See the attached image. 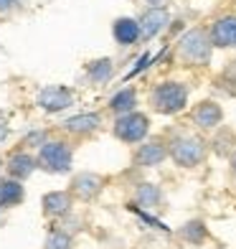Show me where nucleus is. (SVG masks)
I'll list each match as a JSON object with an SVG mask.
<instances>
[{
    "label": "nucleus",
    "instance_id": "aec40b11",
    "mask_svg": "<svg viewBox=\"0 0 236 249\" xmlns=\"http://www.w3.org/2000/svg\"><path fill=\"white\" fill-rule=\"evenodd\" d=\"M234 145H236V130L221 124L216 130V135H213V140H211V153H216L219 158H231V153L236 150Z\"/></svg>",
    "mask_w": 236,
    "mask_h": 249
},
{
    "label": "nucleus",
    "instance_id": "393cba45",
    "mask_svg": "<svg viewBox=\"0 0 236 249\" xmlns=\"http://www.w3.org/2000/svg\"><path fill=\"white\" fill-rule=\"evenodd\" d=\"M16 5H20V0H0V10H13Z\"/></svg>",
    "mask_w": 236,
    "mask_h": 249
},
{
    "label": "nucleus",
    "instance_id": "4468645a",
    "mask_svg": "<svg viewBox=\"0 0 236 249\" xmlns=\"http://www.w3.org/2000/svg\"><path fill=\"white\" fill-rule=\"evenodd\" d=\"M5 171L10 178H16V180H26L31 178L33 173L38 171V158H33L28 150H18L8 158V163H5Z\"/></svg>",
    "mask_w": 236,
    "mask_h": 249
},
{
    "label": "nucleus",
    "instance_id": "cd10ccee",
    "mask_svg": "<svg viewBox=\"0 0 236 249\" xmlns=\"http://www.w3.org/2000/svg\"><path fill=\"white\" fill-rule=\"evenodd\" d=\"M229 171H231V176L236 178V150H234L231 158H229Z\"/></svg>",
    "mask_w": 236,
    "mask_h": 249
},
{
    "label": "nucleus",
    "instance_id": "412c9836",
    "mask_svg": "<svg viewBox=\"0 0 236 249\" xmlns=\"http://www.w3.org/2000/svg\"><path fill=\"white\" fill-rule=\"evenodd\" d=\"M178 236H181L183 242L198 247V244H203V242L208 239V229H206V224L201 221V219H190V221H185V224L181 226Z\"/></svg>",
    "mask_w": 236,
    "mask_h": 249
},
{
    "label": "nucleus",
    "instance_id": "6e6552de",
    "mask_svg": "<svg viewBox=\"0 0 236 249\" xmlns=\"http://www.w3.org/2000/svg\"><path fill=\"white\" fill-rule=\"evenodd\" d=\"M71 105H74V94H71L69 87L51 84V87H43L36 94V107H41L43 112H49V115H56V112H61V109H69Z\"/></svg>",
    "mask_w": 236,
    "mask_h": 249
},
{
    "label": "nucleus",
    "instance_id": "7ed1b4c3",
    "mask_svg": "<svg viewBox=\"0 0 236 249\" xmlns=\"http://www.w3.org/2000/svg\"><path fill=\"white\" fill-rule=\"evenodd\" d=\"M213 41L206 28H190L178 41V56L185 66H208L213 56Z\"/></svg>",
    "mask_w": 236,
    "mask_h": 249
},
{
    "label": "nucleus",
    "instance_id": "1a4fd4ad",
    "mask_svg": "<svg viewBox=\"0 0 236 249\" xmlns=\"http://www.w3.org/2000/svg\"><path fill=\"white\" fill-rule=\"evenodd\" d=\"M216 49H236V13L219 16L208 28Z\"/></svg>",
    "mask_w": 236,
    "mask_h": 249
},
{
    "label": "nucleus",
    "instance_id": "4be33fe9",
    "mask_svg": "<svg viewBox=\"0 0 236 249\" xmlns=\"http://www.w3.org/2000/svg\"><path fill=\"white\" fill-rule=\"evenodd\" d=\"M43 249H74L71 231H66V229H51L49 236H46Z\"/></svg>",
    "mask_w": 236,
    "mask_h": 249
},
{
    "label": "nucleus",
    "instance_id": "f8f14e48",
    "mask_svg": "<svg viewBox=\"0 0 236 249\" xmlns=\"http://www.w3.org/2000/svg\"><path fill=\"white\" fill-rule=\"evenodd\" d=\"M102 115L99 112H82V115H74L69 120H64L61 127L69 132V135H76V138H89L94 135L97 130H102Z\"/></svg>",
    "mask_w": 236,
    "mask_h": 249
},
{
    "label": "nucleus",
    "instance_id": "0eeeda50",
    "mask_svg": "<svg viewBox=\"0 0 236 249\" xmlns=\"http://www.w3.org/2000/svg\"><path fill=\"white\" fill-rule=\"evenodd\" d=\"M168 158H170L168 140H163V138H148L145 142L137 145V150H135V155H132V163L137 168H157V165H163Z\"/></svg>",
    "mask_w": 236,
    "mask_h": 249
},
{
    "label": "nucleus",
    "instance_id": "a878e982",
    "mask_svg": "<svg viewBox=\"0 0 236 249\" xmlns=\"http://www.w3.org/2000/svg\"><path fill=\"white\" fill-rule=\"evenodd\" d=\"M8 138H10V127L5 122H0V142H5Z\"/></svg>",
    "mask_w": 236,
    "mask_h": 249
},
{
    "label": "nucleus",
    "instance_id": "2eb2a0df",
    "mask_svg": "<svg viewBox=\"0 0 236 249\" xmlns=\"http://www.w3.org/2000/svg\"><path fill=\"white\" fill-rule=\"evenodd\" d=\"M112 36L119 46H135L140 41V20L135 18H117L112 26Z\"/></svg>",
    "mask_w": 236,
    "mask_h": 249
},
{
    "label": "nucleus",
    "instance_id": "f03ea898",
    "mask_svg": "<svg viewBox=\"0 0 236 249\" xmlns=\"http://www.w3.org/2000/svg\"><path fill=\"white\" fill-rule=\"evenodd\" d=\"M188 97H190V89L185 82H178V79H165V82L155 84L150 89V109L157 112V115H165V117H173V115H181V112L188 107Z\"/></svg>",
    "mask_w": 236,
    "mask_h": 249
},
{
    "label": "nucleus",
    "instance_id": "a211bd4d",
    "mask_svg": "<svg viewBox=\"0 0 236 249\" xmlns=\"http://www.w3.org/2000/svg\"><path fill=\"white\" fill-rule=\"evenodd\" d=\"M163 203V191L157 183H137V188H135V206H142V209H157Z\"/></svg>",
    "mask_w": 236,
    "mask_h": 249
},
{
    "label": "nucleus",
    "instance_id": "9b49d317",
    "mask_svg": "<svg viewBox=\"0 0 236 249\" xmlns=\"http://www.w3.org/2000/svg\"><path fill=\"white\" fill-rule=\"evenodd\" d=\"M104 191V178L92 171H82L71 178V194L82 201H94Z\"/></svg>",
    "mask_w": 236,
    "mask_h": 249
},
{
    "label": "nucleus",
    "instance_id": "6ab92c4d",
    "mask_svg": "<svg viewBox=\"0 0 236 249\" xmlns=\"http://www.w3.org/2000/svg\"><path fill=\"white\" fill-rule=\"evenodd\" d=\"M115 76V61L112 59H94L86 64V79L97 87H102L107 82H112Z\"/></svg>",
    "mask_w": 236,
    "mask_h": 249
},
{
    "label": "nucleus",
    "instance_id": "5701e85b",
    "mask_svg": "<svg viewBox=\"0 0 236 249\" xmlns=\"http://www.w3.org/2000/svg\"><path fill=\"white\" fill-rule=\"evenodd\" d=\"M49 142V132L46 130H31L26 132V138H23V145L26 148H41V145H46Z\"/></svg>",
    "mask_w": 236,
    "mask_h": 249
},
{
    "label": "nucleus",
    "instance_id": "b1692460",
    "mask_svg": "<svg viewBox=\"0 0 236 249\" xmlns=\"http://www.w3.org/2000/svg\"><path fill=\"white\" fill-rule=\"evenodd\" d=\"M145 66H150V53H142V56H140V59H137V66H135V69L130 71V76L137 74L140 69H145Z\"/></svg>",
    "mask_w": 236,
    "mask_h": 249
},
{
    "label": "nucleus",
    "instance_id": "bb28decb",
    "mask_svg": "<svg viewBox=\"0 0 236 249\" xmlns=\"http://www.w3.org/2000/svg\"><path fill=\"white\" fill-rule=\"evenodd\" d=\"M145 3H148V8H165L168 0H145Z\"/></svg>",
    "mask_w": 236,
    "mask_h": 249
},
{
    "label": "nucleus",
    "instance_id": "9d476101",
    "mask_svg": "<svg viewBox=\"0 0 236 249\" xmlns=\"http://www.w3.org/2000/svg\"><path fill=\"white\" fill-rule=\"evenodd\" d=\"M168 23H170L168 8H148L140 16V41H152L155 36H160Z\"/></svg>",
    "mask_w": 236,
    "mask_h": 249
},
{
    "label": "nucleus",
    "instance_id": "ddd939ff",
    "mask_svg": "<svg viewBox=\"0 0 236 249\" xmlns=\"http://www.w3.org/2000/svg\"><path fill=\"white\" fill-rule=\"evenodd\" d=\"M71 203H74V194L71 191H49L41 198L43 213L49 219H66L71 213Z\"/></svg>",
    "mask_w": 236,
    "mask_h": 249
},
{
    "label": "nucleus",
    "instance_id": "39448f33",
    "mask_svg": "<svg viewBox=\"0 0 236 249\" xmlns=\"http://www.w3.org/2000/svg\"><path fill=\"white\" fill-rule=\"evenodd\" d=\"M112 135L125 145H140L150 135V117L140 109L119 115L115 117V124H112Z\"/></svg>",
    "mask_w": 236,
    "mask_h": 249
},
{
    "label": "nucleus",
    "instance_id": "dca6fc26",
    "mask_svg": "<svg viewBox=\"0 0 236 249\" xmlns=\"http://www.w3.org/2000/svg\"><path fill=\"white\" fill-rule=\"evenodd\" d=\"M23 180H16V178H3L0 180V209H16L23 203L26 198V191H23Z\"/></svg>",
    "mask_w": 236,
    "mask_h": 249
},
{
    "label": "nucleus",
    "instance_id": "f257e3e1",
    "mask_svg": "<svg viewBox=\"0 0 236 249\" xmlns=\"http://www.w3.org/2000/svg\"><path fill=\"white\" fill-rule=\"evenodd\" d=\"M168 150H170V160L178 168H198L206 163L211 153V142L193 132H175L168 140Z\"/></svg>",
    "mask_w": 236,
    "mask_h": 249
},
{
    "label": "nucleus",
    "instance_id": "f3484780",
    "mask_svg": "<svg viewBox=\"0 0 236 249\" xmlns=\"http://www.w3.org/2000/svg\"><path fill=\"white\" fill-rule=\"evenodd\" d=\"M140 105V99H137V89L135 87H122L119 92H115L109 97V109L115 112V115H127V112H135Z\"/></svg>",
    "mask_w": 236,
    "mask_h": 249
},
{
    "label": "nucleus",
    "instance_id": "423d86ee",
    "mask_svg": "<svg viewBox=\"0 0 236 249\" xmlns=\"http://www.w3.org/2000/svg\"><path fill=\"white\" fill-rule=\"evenodd\" d=\"M190 122L201 132H216L223 124V107L213 99H201L198 105L190 107Z\"/></svg>",
    "mask_w": 236,
    "mask_h": 249
},
{
    "label": "nucleus",
    "instance_id": "20e7f679",
    "mask_svg": "<svg viewBox=\"0 0 236 249\" xmlns=\"http://www.w3.org/2000/svg\"><path fill=\"white\" fill-rule=\"evenodd\" d=\"M36 158H38L41 171H46L51 176L71 173V168H74V150L64 140H49L46 145H41Z\"/></svg>",
    "mask_w": 236,
    "mask_h": 249
}]
</instances>
